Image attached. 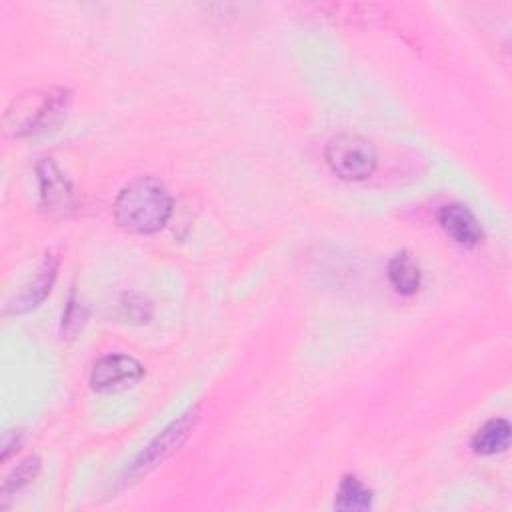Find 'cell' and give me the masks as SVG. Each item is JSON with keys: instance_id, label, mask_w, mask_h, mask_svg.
Segmentation results:
<instances>
[{"instance_id": "cell-1", "label": "cell", "mask_w": 512, "mask_h": 512, "mask_svg": "<svg viewBox=\"0 0 512 512\" xmlns=\"http://www.w3.org/2000/svg\"><path fill=\"white\" fill-rule=\"evenodd\" d=\"M172 206V196L160 180L140 176L118 192L114 218L120 228L132 234H154L170 220Z\"/></svg>"}, {"instance_id": "cell-2", "label": "cell", "mask_w": 512, "mask_h": 512, "mask_svg": "<svg viewBox=\"0 0 512 512\" xmlns=\"http://www.w3.org/2000/svg\"><path fill=\"white\" fill-rule=\"evenodd\" d=\"M70 102L72 94L66 88L24 92L10 102L4 114V128L14 138L48 132L64 120Z\"/></svg>"}, {"instance_id": "cell-3", "label": "cell", "mask_w": 512, "mask_h": 512, "mask_svg": "<svg viewBox=\"0 0 512 512\" xmlns=\"http://www.w3.org/2000/svg\"><path fill=\"white\" fill-rule=\"evenodd\" d=\"M328 168L342 180L360 182L376 170L378 156L370 140L360 134H338L330 138L324 150Z\"/></svg>"}, {"instance_id": "cell-4", "label": "cell", "mask_w": 512, "mask_h": 512, "mask_svg": "<svg viewBox=\"0 0 512 512\" xmlns=\"http://www.w3.org/2000/svg\"><path fill=\"white\" fill-rule=\"evenodd\" d=\"M198 420H200L198 406L188 408L178 418H174L130 462V466L126 468V476L128 478H138V476L150 472L152 468H156L160 462H164L172 452H176L184 444V440L190 436V432L194 430Z\"/></svg>"}, {"instance_id": "cell-5", "label": "cell", "mask_w": 512, "mask_h": 512, "mask_svg": "<svg viewBox=\"0 0 512 512\" xmlns=\"http://www.w3.org/2000/svg\"><path fill=\"white\" fill-rule=\"evenodd\" d=\"M144 376V366L128 354H106L90 370V388L94 392H118Z\"/></svg>"}, {"instance_id": "cell-6", "label": "cell", "mask_w": 512, "mask_h": 512, "mask_svg": "<svg viewBox=\"0 0 512 512\" xmlns=\"http://www.w3.org/2000/svg\"><path fill=\"white\" fill-rule=\"evenodd\" d=\"M38 184H40V202L44 210L52 214H68L74 208V196L70 182L64 178L60 168L52 158H42L36 164Z\"/></svg>"}, {"instance_id": "cell-7", "label": "cell", "mask_w": 512, "mask_h": 512, "mask_svg": "<svg viewBox=\"0 0 512 512\" xmlns=\"http://www.w3.org/2000/svg\"><path fill=\"white\" fill-rule=\"evenodd\" d=\"M56 272H58V258L48 252L44 254L34 278L8 302L6 312L8 314H24L32 308H36L52 290V284L56 280Z\"/></svg>"}, {"instance_id": "cell-8", "label": "cell", "mask_w": 512, "mask_h": 512, "mask_svg": "<svg viewBox=\"0 0 512 512\" xmlns=\"http://www.w3.org/2000/svg\"><path fill=\"white\" fill-rule=\"evenodd\" d=\"M438 222H440L444 234L460 246L474 248L484 238V230H482L478 218L464 204L454 202V204L442 206L438 212Z\"/></svg>"}, {"instance_id": "cell-9", "label": "cell", "mask_w": 512, "mask_h": 512, "mask_svg": "<svg viewBox=\"0 0 512 512\" xmlns=\"http://www.w3.org/2000/svg\"><path fill=\"white\" fill-rule=\"evenodd\" d=\"M510 444V424L504 418H492L472 436V452L478 456H494L508 448Z\"/></svg>"}, {"instance_id": "cell-10", "label": "cell", "mask_w": 512, "mask_h": 512, "mask_svg": "<svg viewBox=\"0 0 512 512\" xmlns=\"http://www.w3.org/2000/svg\"><path fill=\"white\" fill-rule=\"evenodd\" d=\"M388 280L394 286V290L404 296H412L418 292L422 282V272L410 252H398L390 258Z\"/></svg>"}, {"instance_id": "cell-11", "label": "cell", "mask_w": 512, "mask_h": 512, "mask_svg": "<svg viewBox=\"0 0 512 512\" xmlns=\"http://www.w3.org/2000/svg\"><path fill=\"white\" fill-rule=\"evenodd\" d=\"M334 508L348 510V512L368 510V508H372V490H368L356 476L346 474L340 480V486L336 490Z\"/></svg>"}, {"instance_id": "cell-12", "label": "cell", "mask_w": 512, "mask_h": 512, "mask_svg": "<svg viewBox=\"0 0 512 512\" xmlns=\"http://www.w3.org/2000/svg\"><path fill=\"white\" fill-rule=\"evenodd\" d=\"M40 472V458L38 456H28L24 458L20 464H16V468L10 470V474L4 478L2 488H0V498H8L10 494L22 490L26 484H30Z\"/></svg>"}, {"instance_id": "cell-13", "label": "cell", "mask_w": 512, "mask_h": 512, "mask_svg": "<svg viewBox=\"0 0 512 512\" xmlns=\"http://www.w3.org/2000/svg\"><path fill=\"white\" fill-rule=\"evenodd\" d=\"M120 308L124 318H128L130 322H148L152 316V304L142 294H134V292L124 294Z\"/></svg>"}, {"instance_id": "cell-14", "label": "cell", "mask_w": 512, "mask_h": 512, "mask_svg": "<svg viewBox=\"0 0 512 512\" xmlns=\"http://www.w3.org/2000/svg\"><path fill=\"white\" fill-rule=\"evenodd\" d=\"M84 318H86V310L80 306V302L76 300V296L72 292L70 300H68V306H66V312L62 316V330L66 334H76L82 328Z\"/></svg>"}, {"instance_id": "cell-15", "label": "cell", "mask_w": 512, "mask_h": 512, "mask_svg": "<svg viewBox=\"0 0 512 512\" xmlns=\"http://www.w3.org/2000/svg\"><path fill=\"white\" fill-rule=\"evenodd\" d=\"M22 434L18 430H6L2 436V444H0V458L8 460V456L18 448Z\"/></svg>"}]
</instances>
